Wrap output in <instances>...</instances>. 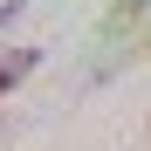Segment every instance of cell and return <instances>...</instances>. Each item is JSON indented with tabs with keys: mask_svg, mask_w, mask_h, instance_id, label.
I'll return each mask as SVG.
<instances>
[{
	"mask_svg": "<svg viewBox=\"0 0 151 151\" xmlns=\"http://www.w3.org/2000/svg\"><path fill=\"white\" fill-rule=\"evenodd\" d=\"M35 62H41V48H14V55H0V96H7L21 76H35Z\"/></svg>",
	"mask_w": 151,
	"mask_h": 151,
	"instance_id": "cell-1",
	"label": "cell"
},
{
	"mask_svg": "<svg viewBox=\"0 0 151 151\" xmlns=\"http://www.w3.org/2000/svg\"><path fill=\"white\" fill-rule=\"evenodd\" d=\"M21 7H28V0H0V28H7V21H14Z\"/></svg>",
	"mask_w": 151,
	"mask_h": 151,
	"instance_id": "cell-3",
	"label": "cell"
},
{
	"mask_svg": "<svg viewBox=\"0 0 151 151\" xmlns=\"http://www.w3.org/2000/svg\"><path fill=\"white\" fill-rule=\"evenodd\" d=\"M144 14V0H117V7H110V28H124V21H137Z\"/></svg>",
	"mask_w": 151,
	"mask_h": 151,
	"instance_id": "cell-2",
	"label": "cell"
}]
</instances>
